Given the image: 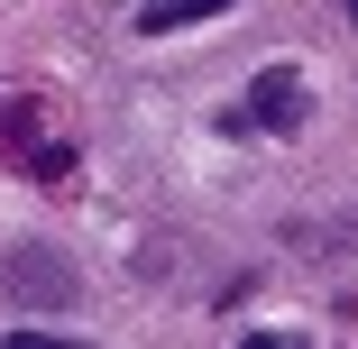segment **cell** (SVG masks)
<instances>
[{
    "mask_svg": "<svg viewBox=\"0 0 358 349\" xmlns=\"http://www.w3.org/2000/svg\"><path fill=\"white\" fill-rule=\"evenodd\" d=\"M0 138L28 157V148H37V111H19V101H10V111H0Z\"/></svg>",
    "mask_w": 358,
    "mask_h": 349,
    "instance_id": "5b68a950",
    "label": "cell"
},
{
    "mask_svg": "<svg viewBox=\"0 0 358 349\" xmlns=\"http://www.w3.org/2000/svg\"><path fill=\"white\" fill-rule=\"evenodd\" d=\"M340 10H349V19H358V0H340Z\"/></svg>",
    "mask_w": 358,
    "mask_h": 349,
    "instance_id": "8992f818",
    "label": "cell"
},
{
    "mask_svg": "<svg viewBox=\"0 0 358 349\" xmlns=\"http://www.w3.org/2000/svg\"><path fill=\"white\" fill-rule=\"evenodd\" d=\"M28 175L37 184H64V175H74V148H28Z\"/></svg>",
    "mask_w": 358,
    "mask_h": 349,
    "instance_id": "277c9868",
    "label": "cell"
},
{
    "mask_svg": "<svg viewBox=\"0 0 358 349\" xmlns=\"http://www.w3.org/2000/svg\"><path fill=\"white\" fill-rule=\"evenodd\" d=\"M202 19H230V0H148L129 28H138V37H184V28H202Z\"/></svg>",
    "mask_w": 358,
    "mask_h": 349,
    "instance_id": "3957f363",
    "label": "cell"
},
{
    "mask_svg": "<svg viewBox=\"0 0 358 349\" xmlns=\"http://www.w3.org/2000/svg\"><path fill=\"white\" fill-rule=\"evenodd\" d=\"M230 129H303V74L294 64H266V74L248 83V111H230Z\"/></svg>",
    "mask_w": 358,
    "mask_h": 349,
    "instance_id": "7a4b0ae2",
    "label": "cell"
},
{
    "mask_svg": "<svg viewBox=\"0 0 358 349\" xmlns=\"http://www.w3.org/2000/svg\"><path fill=\"white\" fill-rule=\"evenodd\" d=\"M0 285H10V304H28V313H74V304H83L74 257H55V248H37V239L0 257Z\"/></svg>",
    "mask_w": 358,
    "mask_h": 349,
    "instance_id": "6da1fadb",
    "label": "cell"
}]
</instances>
